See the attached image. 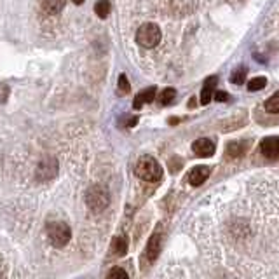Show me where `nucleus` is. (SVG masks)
Returning a JSON list of instances; mask_svg holds the SVG:
<instances>
[{
	"label": "nucleus",
	"mask_w": 279,
	"mask_h": 279,
	"mask_svg": "<svg viewBox=\"0 0 279 279\" xmlns=\"http://www.w3.org/2000/svg\"><path fill=\"white\" fill-rule=\"evenodd\" d=\"M134 173L140 180L149 183H156L163 178V166L157 163V159H154L152 156H143L142 159L136 163Z\"/></svg>",
	"instance_id": "obj_1"
},
{
	"label": "nucleus",
	"mask_w": 279,
	"mask_h": 279,
	"mask_svg": "<svg viewBox=\"0 0 279 279\" xmlns=\"http://www.w3.org/2000/svg\"><path fill=\"white\" fill-rule=\"evenodd\" d=\"M86 206L93 213H101L108 208L110 204V192L105 189L103 185H91L86 190Z\"/></svg>",
	"instance_id": "obj_2"
},
{
	"label": "nucleus",
	"mask_w": 279,
	"mask_h": 279,
	"mask_svg": "<svg viewBox=\"0 0 279 279\" xmlns=\"http://www.w3.org/2000/svg\"><path fill=\"white\" fill-rule=\"evenodd\" d=\"M47 239L54 248H65L72 239V229L65 222H51L46 227Z\"/></svg>",
	"instance_id": "obj_3"
},
{
	"label": "nucleus",
	"mask_w": 279,
	"mask_h": 279,
	"mask_svg": "<svg viewBox=\"0 0 279 279\" xmlns=\"http://www.w3.org/2000/svg\"><path fill=\"white\" fill-rule=\"evenodd\" d=\"M136 42L142 47L152 49L161 42V28L156 23H145L138 28L136 32Z\"/></svg>",
	"instance_id": "obj_4"
},
{
	"label": "nucleus",
	"mask_w": 279,
	"mask_h": 279,
	"mask_svg": "<svg viewBox=\"0 0 279 279\" xmlns=\"http://www.w3.org/2000/svg\"><path fill=\"white\" fill-rule=\"evenodd\" d=\"M58 170H60V164H58L56 157H44L39 164H37V171H35V178L39 182L46 183L51 182L53 178L58 176Z\"/></svg>",
	"instance_id": "obj_5"
},
{
	"label": "nucleus",
	"mask_w": 279,
	"mask_h": 279,
	"mask_svg": "<svg viewBox=\"0 0 279 279\" xmlns=\"http://www.w3.org/2000/svg\"><path fill=\"white\" fill-rule=\"evenodd\" d=\"M161 248H163V232H161V229H157L156 232L149 237V243H147V248H145L147 260H149V262L157 260V256H159V253H161Z\"/></svg>",
	"instance_id": "obj_6"
},
{
	"label": "nucleus",
	"mask_w": 279,
	"mask_h": 279,
	"mask_svg": "<svg viewBox=\"0 0 279 279\" xmlns=\"http://www.w3.org/2000/svg\"><path fill=\"white\" fill-rule=\"evenodd\" d=\"M260 150H262L263 157H267V159H277L279 157V136L263 138L262 143H260Z\"/></svg>",
	"instance_id": "obj_7"
},
{
	"label": "nucleus",
	"mask_w": 279,
	"mask_h": 279,
	"mask_svg": "<svg viewBox=\"0 0 279 279\" xmlns=\"http://www.w3.org/2000/svg\"><path fill=\"white\" fill-rule=\"evenodd\" d=\"M211 175V168L209 166H196L190 170V173L187 175V182L190 185L197 187V185H203L204 182L208 180V176Z\"/></svg>",
	"instance_id": "obj_8"
},
{
	"label": "nucleus",
	"mask_w": 279,
	"mask_h": 279,
	"mask_svg": "<svg viewBox=\"0 0 279 279\" xmlns=\"http://www.w3.org/2000/svg\"><path fill=\"white\" fill-rule=\"evenodd\" d=\"M215 149H216L215 143H213L209 138H199V140H196V142L192 143L194 154H196V156H199V157L213 156V154H215Z\"/></svg>",
	"instance_id": "obj_9"
},
{
	"label": "nucleus",
	"mask_w": 279,
	"mask_h": 279,
	"mask_svg": "<svg viewBox=\"0 0 279 279\" xmlns=\"http://www.w3.org/2000/svg\"><path fill=\"white\" fill-rule=\"evenodd\" d=\"M156 93H157V89L156 87H147V89H143L142 93H138L136 94V98H134V101H133V108H142L143 105L145 103H150V101H154V98H156Z\"/></svg>",
	"instance_id": "obj_10"
},
{
	"label": "nucleus",
	"mask_w": 279,
	"mask_h": 279,
	"mask_svg": "<svg viewBox=\"0 0 279 279\" xmlns=\"http://www.w3.org/2000/svg\"><path fill=\"white\" fill-rule=\"evenodd\" d=\"M127 248H129V243H127L126 236H115L112 241V246H110V249H112V253L115 256H124L127 253Z\"/></svg>",
	"instance_id": "obj_11"
},
{
	"label": "nucleus",
	"mask_w": 279,
	"mask_h": 279,
	"mask_svg": "<svg viewBox=\"0 0 279 279\" xmlns=\"http://www.w3.org/2000/svg\"><path fill=\"white\" fill-rule=\"evenodd\" d=\"M216 82H218V79H216L215 75L209 77V79H206V82H204V87L203 91H201V103L203 105H208L209 100L213 98V89H215Z\"/></svg>",
	"instance_id": "obj_12"
},
{
	"label": "nucleus",
	"mask_w": 279,
	"mask_h": 279,
	"mask_svg": "<svg viewBox=\"0 0 279 279\" xmlns=\"http://www.w3.org/2000/svg\"><path fill=\"white\" fill-rule=\"evenodd\" d=\"M67 0H42V9L47 14H60Z\"/></svg>",
	"instance_id": "obj_13"
},
{
	"label": "nucleus",
	"mask_w": 279,
	"mask_h": 279,
	"mask_svg": "<svg viewBox=\"0 0 279 279\" xmlns=\"http://www.w3.org/2000/svg\"><path fill=\"white\" fill-rule=\"evenodd\" d=\"M244 152H246V147H244V143H241V142L239 143L234 142L227 147V157H229V159H237V157H241Z\"/></svg>",
	"instance_id": "obj_14"
},
{
	"label": "nucleus",
	"mask_w": 279,
	"mask_h": 279,
	"mask_svg": "<svg viewBox=\"0 0 279 279\" xmlns=\"http://www.w3.org/2000/svg\"><path fill=\"white\" fill-rule=\"evenodd\" d=\"M110 11H112V7H110L108 0H98L96 6H94V13H96L98 18H101V20H106V18H108Z\"/></svg>",
	"instance_id": "obj_15"
},
{
	"label": "nucleus",
	"mask_w": 279,
	"mask_h": 279,
	"mask_svg": "<svg viewBox=\"0 0 279 279\" xmlns=\"http://www.w3.org/2000/svg\"><path fill=\"white\" fill-rule=\"evenodd\" d=\"M175 98H176V91L173 89V87H166V89L159 94V103L163 106H166V105L173 103Z\"/></svg>",
	"instance_id": "obj_16"
},
{
	"label": "nucleus",
	"mask_w": 279,
	"mask_h": 279,
	"mask_svg": "<svg viewBox=\"0 0 279 279\" xmlns=\"http://www.w3.org/2000/svg\"><path fill=\"white\" fill-rule=\"evenodd\" d=\"M265 110L267 112H270V113H277L279 112V91L277 93H274L272 96L269 98V100L265 101Z\"/></svg>",
	"instance_id": "obj_17"
},
{
	"label": "nucleus",
	"mask_w": 279,
	"mask_h": 279,
	"mask_svg": "<svg viewBox=\"0 0 279 279\" xmlns=\"http://www.w3.org/2000/svg\"><path fill=\"white\" fill-rule=\"evenodd\" d=\"M265 84H267L265 77H255V79H251L248 82V89L249 91H260V89L265 87Z\"/></svg>",
	"instance_id": "obj_18"
},
{
	"label": "nucleus",
	"mask_w": 279,
	"mask_h": 279,
	"mask_svg": "<svg viewBox=\"0 0 279 279\" xmlns=\"http://www.w3.org/2000/svg\"><path fill=\"white\" fill-rule=\"evenodd\" d=\"M244 79H246V68H239V70H236V72L230 75V80H232V84H243L244 82Z\"/></svg>",
	"instance_id": "obj_19"
},
{
	"label": "nucleus",
	"mask_w": 279,
	"mask_h": 279,
	"mask_svg": "<svg viewBox=\"0 0 279 279\" xmlns=\"http://www.w3.org/2000/svg\"><path fill=\"white\" fill-rule=\"evenodd\" d=\"M119 91H120V93H122V94H127V93H129V91H131L129 80H127V77L124 75V73L119 77Z\"/></svg>",
	"instance_id": "obj_20"
},
{
	"label": "nucleus",
	"mask_w": 279,
	"mask_h": 279,
	"mask_svg": "<svg viewBox=\"0 0 279 279\" xmlns=\"http://www.w3.org/2000/svg\"><path fill=\"white\" fill-rule=\"evenodd\" d=\"M108 277H127V272L124 269H120V267H113L108 272Z\"/></svg>",
	"instance_id": "obj_21"
},
{
	"label": "nucleus",
	"mask_w": 279,
	"mask_h": 279,
	"mask_svg": "<svg viewBox=\"0 0 279 279\" xmlns=\"http://www.w3.org/2000/svg\"><path fill=\"white\" fill-rule=\"evenodd\" d=\"M215 98H216V101H227V100H229V94L223 93V91H216Z\"/></svg>",
	"instance_id": "obj_22"
},
{
	"label": "nucleus",
	"mask_w": 279,
	"mask_h": 279,
	"mask_svg": "<svg viewBox=\"0 0 279 279\" xmlns=\"http://www.w3.org/2000/svg\"><path fill=\"white\" fill-rule=\"evenodd\" d=\"M73 4H77V6H80V4H84V0H72Z\"/></svg>",
	"instance_id": "obj_23"
},
{
	"label": "nucleus",
	"mask_w": 279,
	"mask_h": 279,
	"mask_svg": "<svg viewBox=\"0 0 279 279\" xmlns=\"http://www.w3.org/2000/svg\"><path fill=\"white\" fill-rule=\"evenodd\" d=\"M0 276H2V274H0Z\"/></svg>",
	"instance_id": "obj_24"
}]
</instances>
